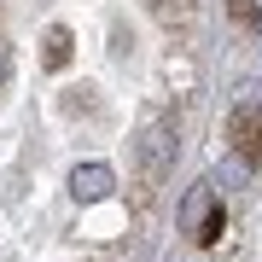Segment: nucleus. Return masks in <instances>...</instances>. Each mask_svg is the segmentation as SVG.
I'll return each mask as SVG.
<instances>
[{"label": "nucleus", "mask_w": 262, "mask_h": 262, "mask_svg": "<svg viewBox=\"0 0 262 262\" xmlns=\"http://www.w3.org/2000/svg\"><path fill=\"white\" fill-rule=\"evenodd\" d=\"M227 140H233V158L245 169H262V105H239L227 117Z\"/></svg>", "instance_id": "1"}, {"label": "nucleus", "mask_w": 262, "mask_h": 262, "mask_svg": "<svg viewBox=\"0 0 262 262\" xmlns=\"http://www.w3.org/2000/svg\"><path fill=\"white\" fill-rule=\"evenodd\" d=\"M140 163H146L151 181H163L169 163H175V128H169L163 117H146V128H140Z\"/></svg>", "instance_id": "2"}, {"label": "nucleus", "mask_w": 262, "mask_h": 262, "mask_svg": "<svg viewBox=\"0 0 262 262\" xmlns=\"http://www.w3.org/2000/svg\"><path fill=\"white\" fill-rule=\"evenodd\" d=\"M111 187H117V169H111V163H76V175H70V192L88 198V204L105 198Z\"/></svg>", "instance_id": "3"}, {"label": "nucleus", "mask_w": 262, "mask_h": 262, "mask_svg": "<svg viewBox=\"0 0 262 262\" xmlns=\"http://www.w3.org/2000/svg\"><path fill=\"white\" fill-rule=\"evenodd\" d=\"M222 233H227V215H222V204H210V210H204V222L192 227V239H198V245H215Z\"/></svg>", "instance_id": "4"}, {"label": "nucleus", "mask_w": 262, "mask_h": 262, "mask_svg": "<svg viewBox=\"0 0 262 262\" xmlns=\"http://www.w3.org/2000/svg\"><path fill=\"white\" fill-rule=\"evenodd\" d=\"M210 204H215V192H210V187H192V192H187V204H181V222H187V227H198Z\"/></svg>", "instance_id": "5"}, {"label": "nucleus", "mask_w": 262, "mask_h": 262, "mask_svg": "<svg viewBox=\"0 0 262 262\" xmlns=\"http://www.w3.org/2000/svg\"><path fill=\"white\" fill-rule=\"evenodd\" d=\"M47 64H70V29H47Z\"/></svg>", "instance_id": "6"}, {"label": "nucleus", "mask_w": 262, "mask_h": 262, "mask_svg": "<svg viewBox=\"0 0 262 262\" xmlns=\"http://www.w3.org/2000/svg\"><path fill=\"white\" fill-rule=\"evenodd\" d=\"M6 76H12V47L0 41V88H6Z\"/></svg>", "instance_id": "7"}, {"label": "nucleus", "mask_w": 262, "mask_h": 262, "mask_svg": "<svg viewBox=\"0 0 262 262\" xmlns=\"http://www.w3.org/2000/svg\"><path fill=\"white\" fill-rule=\"evenodd\" d=\"M227 12H233V18H251V0H227Z\"/></svg>", "instance_id": "8"}]
</instances>
